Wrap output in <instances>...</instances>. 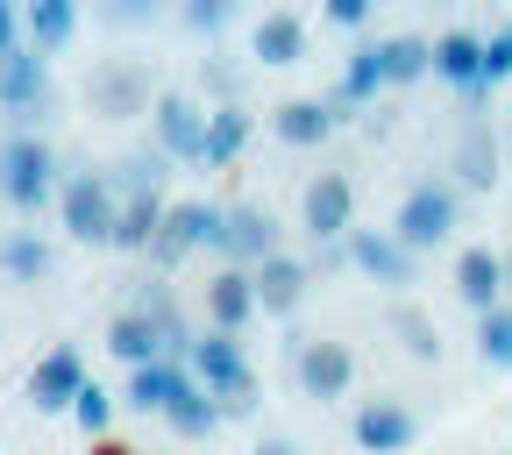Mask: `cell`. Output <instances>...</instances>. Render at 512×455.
<instances>
[{
    "label": "cell",
    "instance_id": "obj_1",
    "mask_svg": "<svg viewBox=\"0 0 512 455\" xmlns=\"http://www.w3.org/2000/svg\"><path fill=\"white\" fill-rule=\"evenodd\" d=\"M57 150L43 136H29V128H15V136H0V200H8L15 214H43L57 207Z\"/></svg>",
    "mask_w": 512,
    "mask_h": 455
},
{
    "label": "cell",
    "instance_id": "obj_2",
    "mask_svg": "<svg viewBox=\"0 0 512 455\" xmlns=\"http://www.w3.org/2000/svg\"><path fill=\"white\" fill-rule=\"evenodd\" d=\"M185 370H192V384L221 406V413H249L256 406V370H249V356H242V335H200L185 349Z\"/></svg>",
    "mask_w": 512,
    "mask_h": 455
},
{
    "label": "cell",
    "instance_id": "obj_3",
    "mask_svg": "<svg viewBox=\"0 0 512 455\" xmlns=\"http://www.w3.org/2000/svg\"><path fill=\"white\" fill-rule=\"evenodd\" d=\"M114 214H121V192H114V178L107 171H72L57 185V221H64V235L72 242H114Z\"/></svg>",
    "mask_w": 512,
    "mask_h": 455
},
{
    "label": "cell",
    "instance_id": "obj_4",
    "mask_svg": "<svg viewBox=\"0 0 512 455\" xmlns=\"http://www.w3.org/2000/svg\"><path fill=\"white\" fill-rule=\"evenodd\" d=\"M456 214H463V192L448 185V178H427V185H413L406 200H399L392 235H399L413 256H427V249H441L448 235H456Z\"/></svg>",
    "mask_w": 512,
    "mask_h": 455
},
{
    "label": "cell",
    "instance_id": "obj_5",
    "mask_svg": "<svg viewBox=\"0 0 512 455\" xmlns=\"http://www.w3.org/2000/svg\"><path fill=\"white\" fill-rule=\"evenodd\" d=\"M221 200H178V207H164V228H157V242H150V264H185V256H200V249H214L221 242Z\"/></svg>",
    "mask_w": 512,
    "mask_h": 455
},
{
    "label": "cell",
    "instance_id": "obj_6",
    "mask_svg": "<svg viewBox=\"0 0 512 455\" xmlns=\"http://www.w3.org/2000/svg\"><path fill=\"white\" fill-rule=\"evenodd\" d=\"M299 221H306V235L320 249H342L349 228H356V185H349V171H313L306 200H299Z\"/></svg>",
    "mask_w": 512,
    "mask_h": 455
},
{
    "label": "cell",
    "instance_id": "obj_7",
    "mask_svg": "<svg viewBox=\"0 0 512 455\" xmlns=\"http://www.w3.org/2000/svg\"><path fill=\"white\" fill-rule=\"evenodd\" d=\"M427 72L441 86H456L470 107H491V93H484V36L477 29H441L427 43Z\"/></svg>",
    "mask_w": 512,
    "mask_h": 455
},
{
    "label": "cell",
    "instance_id": "obj_8",
    "mask_svg": "<svg viewBox=\"0 0 512 455\" xmlns=\"http://www.w3.org/2000/svg\"><path fill=\"white\" fill-rule=\"evenodd\" d=\"M150 136H157V157H164V164H200L207 107L192 100V93H157V107H150Z\"/></svg>",
    "mask_w": 512,
    "mask_h": 455
},
{
    "label": "cell",
    "instance_id": "obj_9",
    "mask_svg": "<svg viewBox=\"0 0 512 455\" xmlns=\"http://www.w3.org/2000/svg\"><path fill=\"white\" fill-rule=\"evenodd\" d=\"M349 441H356L363 455H406V448L420 441V413H413L406 399H363L356 420H349Z\"/></svg>",
    "mask_w": 512,
    "mask_h": 455
},
{
    "label": "cell",
    "instance_id": "obj_10",
    "mask_svg": "<svg viewBox=\"0 0 512 455\" xmlns=\"http://www.w3.org/2000/svg\"><path fill=\"white\" fill-rule=\"evenodd\" d=\"M342 256L370 278V285H413V271H420V256L392 235V228H349V242H342Z\"/></svg>",
    "mask_w": 512,
    "mask_h": 455
},
{
    "label": "cell",
    "instance_id": "obj_11",
    "mask_svg": "<svg viewBox=\"0 0 512 455\" xmlns=\"http://www.w3.org/2000/svg\"><path fill=\"white\" fill-rule=\"evenodd\" d=\"M214 256H221V264H235V271H256L264 256H278V221H271L264 207H228Z\"/></svg>",
    "mask_w": 512,
    "mask_h": 455
},
{
    "label": "cell",
    "instance_id": "obj_12",
    "mask_svg": "<svg viewBox=\"0 0 512 455\" xmlns=\"http://www.w3.org/2000/svg\"><path fill=\"white\" fill-rule=\"evenodd\" d=\"M79 384H86V356H79L72 342H57V349H43L36 370H29V406H36V413H72Z\"/></svg>",
    "mask_w": 512,
    "mask_h": 455
},
{
    "label": "cell",
    "instance_id": "obj_13",
    "mask_svg": "<svg viewBox=\"0 0 512 455\" xmlns=\"http://www.w3.org/2000/svg\"><path fill=\"white\" fill-rule=\"evenodd\" d=\"M249 285H256V313H299L306 306V285H313V264L306 256H292V249H278V256H264V264L249 271Z\"/></svg>",
    "mask_w": 512,
    "mask_h": 455
},
{
    "label": "cell",
    "instance_id": "obj_14",
    "mask_svg": "<svg viewBox=\"0 0 512 455\" xmlns=\"http://www.w3.org/2000/svg\"><path fill=\"white\" fill-rule=\"evenodd\" d=\"M349 384H356V349H349V342H306V349H299V392H306L313 406L349 399Z\"/></svg>",
    "mask_w": 512,
    "mask_h": 455
},
{
    "label": "cell",
    "instance_id": "obj_15",
    "mask_svg": "<svg viewBox=\"0 0 512 455\" xmlns=\"http://www.w3.org/2000/svg\"><path fill=\"white\" fill-rule=\"evenodd\" d=\"M0 107L22 114V121H36L50 107V57H36L29 43L0 57Z\"/></svg>",
    "mask_w": 512,
    "mask_h": 455
},
{
    "label": "cell",
    "instance_id": "obj_16",
    "mask_svg": "<svg viewBox=\"0 0 512 455\" xmlns=\"http://www.w3.org/2000/svg\"><path fill=\"white\" fill-rule=\"evenodd\" d=\"M200 313H207V328H214V335H242L249 320H256V285H249V271L221 264V271L200 285Z\"/></svg>",
    "mask_w": 512,
    "mask_h": 455
},
{
    "label": "cell",
    "instance_id": "obj_17",
    "mask_svg": "<svg viewBox=\"0 0 512 455\" xmlns=\"http://www.w3.org/2000/svg\"><path fill=\"white\" fill-rule=\"evenodd\" d=\"M114 192H121V214H114V242L107 249L150 256V242L164 228V185H114Z\"/></svg>",
    "mask_w": 512,
    "mask_h": 455
},
{
    "label": "cell",
    "instance_id": "obj_18",
    "mask_svg": "<svg viewBox=\"0 0 512 455\" xmlns=\"http://www.w3.org/2000/svg\"><path fill=\"white\" fill-rule=\"evenodd\" d=\"M185 384H192V370L178 363V356H157V363H136V370H128V384H121V406L128 413H171V399L185 392Z\"/></svg>",
    "mask_w": 512,
    "mask_h": 455
},
{
    "label": "cell",
    "instance_id": "obj_19",
    "mask_svg": "<svg viewBox=\"0 0 512 455\" xmlns=\"http://www.w3.org/2000/svg\"><path fill=\"white\" fill-rule=\"evenodd\" d=\"M86 93L100 100V114H150L157 107V86H150L143 64H100L86 79Z\"/></svg>",
    "mask_w": 512,
    "mask_h": 455
},
{
    "label": "cell",
    "instance_id": "obj_20",
    "mask_svg": "<svg viewBox=\"0 0 512 455\" xmlns=\"http://www.w3.org/2000/svg\"><path fill=\"white\" fill-rule=\"evenodd\" d=\"M456 299H463L470 313H491V306L505 299V256H498V249L470 242V249L456 256Z\"/></svg>",
    "mask_w": 512,
    "mask_h": 455
},
{
    "label": "cell",
    "instance_id": "obj_21",
    "mask_svg": "<svg viewBox=\"0 0 512 455\" xmlns=\"http://www.w3.org/2000/svg\"><path fill=\"white\" fill-rule=\"evenodd\" d=\"M79 36V0H22V43L36 57H57Z\"/></svg>",
    "mask_w": 512,
    "mask_h": 455
},
{
    "label": "cell",
    "instance_id": "obj_22",
    "mask_svg": "<svg viewBox=\"0 0 512 455\" xmlns=\"http://www.w3.org/2000/svg\"><path fill=\"white\" fill-rule=\"evenodd\" d=\"M249 57H256V64H299V57H306V15H292V8L256 15V29H249Z\"/></svg>",
    "mask_w": 512,
    "mask_h": 455
},
{
    "label": "cell",
    "instance_id": "obj_23",
    "mask_svg": "<svg viewBox=\"0 0 512 455\" xmlns=\"http://www.w3.org/2000/svg\"><path fill=\"white\" fill-rule=\"evenodd\" d=\"M456 185H470V192L498 185V136L484 128V107L463 121V136H456Z\"/></svg>",
    "mask_w": 512,
    "mask_h": 455
},
{
    "label": "cell",
    "instance_id": "obj_24",
    "mask_svg": "<svg viewBox=\"0 0 512 455\" xmlns=\"http://www.w3.org/2000/svg\"><path fill=\"white\" fill-rule=\"evenodd\" d=\"M335 100H278V114H271V128H278V143H292V150H313V143H328L335 136Z\"/></svg>",
    "mask_w": 512,
    "mask_h": 455
},
{
    "label": "cell",
    "instance_id": "obj_25",
    "mask_svg": "<svg viewBox=\"0 0 512 455\" xmlns=\"http://www.w3.org/2000/svg\"><path fill=\"white\" fill-rule=\"evenodd\" d=\"M107 349H114L128 370H136V363H157V356H171V349H164V328H157V320H150L143 306H128V313H114V320H107Z\"/></svg>",
    "mask_w": 512,
    "mask_h": 455
},
{
    "label": "cell",
    "instance_id": "obj_26",
    "mask_svg": "<svg viewBox=\"0 0 512 455\" xmlns=\"http://www.w3.org/2000/svg\"><path fill=\"white\" fill-rule=\"evenodd\" d=\"M249 143V114L242 107H207V143H200V164L207 171H228Z\"/></svg>",
    "mask_w": 512,
    "mask_h": 455
},
{
    "label": "cell",
    "instance_id": "obj_27",
    "mask_svg": "<svg viewBox=\"0 0 512 455\" xmlns=\"http://www.w3.org/2000/svg\"><path fill=\"white\" fill-rule=\"evenodd\" d=\"M384 93V64H377V43H356L349 64H342V86H335V114L342 107H370Z\"/></svg>",
    "mask_w": 512,
    "mask_h": 455
},
{
    "label": "cell",
    "instance_id": "obj_28",
    "mask_svg": "<svg viewBox=\"0 0 512 455\" xmlns=\"http://www.w3.org/2000/svg\"><path fill=\"white\" fill-rule=\"evenodd\" d=\"M164 427H171L178 441H207V434L221 427V406L200 392V384H185V392L171 399V413H164Z\"/></svg>",
    "mask_w": 512,
    "mask_h": 455
},
{
    "label": "cell",
    "instance_id": "obj_29",
    "mask_svg": "<svg viewBox=\"0 0 512 455\" xmlns=\"http://www.w3.org/2000/svg\"><path fill=\"white\" fill-rule=\"evenodd\" d=\"M0 271L8 278H50V242L36 228H8L0 235Z\"/></svg>",
    "mask_w": 512,
    "mask_h": 455
},
{
    "label": "cell",
    "instance_id": "obj_30",
    "mask_svg": "<svg viewBox=\"0 0 512 455\" xmlns=\"http://www.w3.org/2000/svg\"><path fill=\"white\" fill-rule=\"evenodd\" d=\"M377 64H384V86H413V79H427V43L420 36H384Z\"/></svg>",
    "mask_w": 512,
    "mask_h": 455
},
{
    "label": "cell",
    "instance_id": "obj_31",
    "mask_svg": "<svg viewBox=\"0 0 512 455\" xmlns=\"http://www.w3.org/2000/svg\"><path fill=\"white\" fill-rule=\"evenodd\" d=\"M477 363L512 370V299H498L491 313H477Z\"/></svg>",
    "mask_w": 512,
    "mask_h": 455
},
{
    "label": "cell",
    "instance_id": "obj_32",
    "mask_svg": "<svg viewBox=\"0 0 512 455\" xmlns=\"http://www.w3.org/2000/svg\"><path fill=\"white\" fill-rule=\"evenodd\" d=\"M392 335H399V342H406V356H420V363H434V356H441V328H434L420 306H399V313H392Z\"/></svg>",
    "mask_w": 512,
    "mask_h": 455
},
{
    "label": "cell",
    "instance_id": "obj_33",
    "mask_svg": "<svg viewBox=\"0 0 512 455\" xmlns=\"http://www.w3.org/2000/svg\"><path fill=\"white\" fill-rule=\"evenodd\" d=\"M72 420H79V427H86V434L100 441V434L114 427V392H107V384H93V377H86V384H79V399H72Z\"/></svg>",
    "mask_w": 512,
    "mask_h": 455
},
{
    "label": "cell",
    "instance_id": "obj_34",
    "mask_svg": "<svg viewBox=\"0 0 512 455\" xmlns=\"http://www.w3.org/2000/svg\"><path fill=\"white\" fill-rule=\"evenodd\" d=\"M235 15H242L235 0H178V22H185L192 36H221Z\"/></svg>",
    "mask_w": 512,
    "mask_h": 455
},
{
    "label": "cell",
    "instance_id": "obj_35",
    "mask_svg": "<svg viewBox=\"0 0 512 455\" xmlns=\"http://www.w3.org/2000/svg\"><path fill=\"white\" fill-rule=\"evenodd\" d=\"M93 15H100L107 29H143V22L164 15V0H93Z\"/></svg>",
    "mask_w": 512,
    "mask_h": 455
},
{
    "label": "cell",
    "instance_id": "obj_36",
    "mask_svg": "<svg viewBox=\"0 0 512 455\" xmlns=\"http://www.w3.org/2000/svg\"><path fill=\"white\" fill-rule=\"evenodd\" d=\"M505 79H512V22L484 36V93H498Z\"/></svg>",
    "mask_w": 512,
    "mask_h": 455
},
{
    "label": "cell",
    "instance_id": "obj_37",
    "mask_svg": "<svg viewBox=\"0 0 512 455\" xmlns=\"http://www.w3.org/2000/svg\"><path fill=\"white\" fill-rule=\"evenodd\" d=\"M370 8L377 0H320V15H328L335 29H370Z\"/></svg>",
    "mask_w": 512,
    "mask_h": 455
},
{
    "label": "cell",
    "instance_id": "obj_38",
    "mask_svg": "<svg viewBox=\"0 0 512 455\" xmlns=\"http://www.w3.org/2000/svg\"><path fill=\"white\" fill-rule=\"evenodd\" d=\"M22 50V0H0V57Z\"/></svg>",
    "mask_w": 512,
    "mask_h": 455
},
{
    "label": "cell",
    "instance_id": "obj_39",
    "mask_svg": "<svg viewBox=\"0 0 512 455\" xmlns=\"http://www.w3.org/2000/svg\"><path fill=\"white\" fill-rule=\"evenodd\" d=\"M86 455H136V448H128V441H114V434H100V441H93Z\"/></svg>",
    "mask_w": 512,
    "mask_h": 455
},
{
    "label": "cell",
    "instance_id": "obj_40",
    "mask_svg": "<svg viewBox=\"0 0 512 455\" xmlns=\"http://www.w3.org/2000/svg\"><path fill=\"white\" fill-rule=\"evenodd\" d=\"M505 299H512V249H505Z\"/></svg>",
    "mask_w": 512,
    "mask_h": 455
},
{
    "label": "cell",
    "instance_id": "obj_41",
    "mask_svg": "<svg viewBox=\"0 0 512 455\" xmlns=\"http://www.w3.org/2000/svg\"><path fill=\"white\" fill-rule=\"evenodd\" d=\"M256 455H292V448H285V441H271V448H256Z\"/></svg>",
    "mask_w": 512,
    "mask_h": 455
},
{
    "label": "cell",
    "instance_id": "obj_42",
    "mask_svg": "<svg viewBox=\"0 0 512 455\" xmlns=\"http://www.w3.org/2000/svg\"><path fill=\"white\" fill-rule=\"evenodd\" d=\"M505 150H512V114H505Z\"/></svg>",
    "mask_w": 512,
    "mask_h": 455
},
{
    "label": "cell",
    "instance_id": "obj_43",
    "mask_svg": "<svg viewBox=\"0 0 512 455\" xmlns=\"http://www.w3.org/2000/svg\"><path fill=\"white\" fill-rule=\"evenodd\" d=\"M235 8H249V0H235Z\"/></svg>",
    "mask_w": 512,
    "mask_h": 455
}]
</instances>
